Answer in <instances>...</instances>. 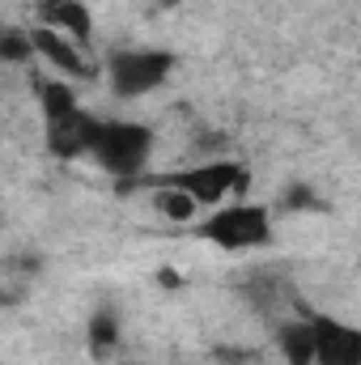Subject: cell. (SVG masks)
<instances>
[{"label":"cell","mask_w":361,"mask_h":365,"mask_svg":"<svg viewBox=\"0 0 361 365\" xmlns=\"http://www.w3.org/2000/svg\"><path fill=\"white\" fill-rule=\"evenodd\" d=\"M153 149H158V136H153L149 123H141V119H102L90 158L111 179L141 182L149 175Z\"/></svg>","instance_id":"6da1fadb"},{"label":"cell","mask_w":361,"mask_h":365,"mask_svg":"<svg viewBox=\"0 0 361 365\" xmlns=\"http://www.w3.org/2000/svg\"><path fill=\"white\" fill-rule=\"evenodd\" d=\"M272 208L268 204H255V200H234V204H221V208H208V217L195 225V238L225 251V255H238V251H260L272 242Z\"/></svg>","instance_id":"7a4b0ae2"},{"label":"cell","mask_w":361,"mask_h":365,"mask_svg":"<svg viewBox=\"0 0 361 365\" xmlns=\"http://www.w3.org/2000/svg\"><path fill=\"white\" fill-rule=\"evenodd\" d=\"M175 68L179 60L166 47H115L106 51V90L119 102H136L162 90Z\"/></svg>","instance_id":"3957f363"},{"label":"cell","mask_w":361,"mask_h":365,"mask_svg":"<svg viewBox=\"0 0 361 365\" xmlns=\"http://www.w3.org/2000/svg\"><path fill=\"white\" fill-rule=\"evenodd\" d=\"M141 182L145 187H183L187 195L200 200V208H221L230 195H243L251 187V166L247 162H234V158H208L200 166L171 170V175H158V179L145 175Z\"/></svg>","instance_id":"277c9868"},{"label":"cell","mask_w":361,"mask_h":365,"mask_svg":"<svg viewBox=\"0 0 361 365\" xmlns=\"http://www.w3.org/2000/svg\"><path fill=\"white\" fill-rule=\"evenodd\" d=\"M98 128H102V115H93V110H86V106H81L73 119H64V123H47V128H43L47 153L60 158V162L90 158L93 140H98Z\"/></svg>","instance_id":"5b68a950"},{"label":"cell","mask_w":361,"mask_h":365,"mask_svg":"<svg viewBox=\"0 0 361 365\" xmlns=\"http://www.w3.org/2000/svg\"><path fill=\"white\" fill-rule=\"evenodd\" d=\"M315 319V344L319 365H361V327L336 314H310Z\"/></svg>","instance_id":"8992f818"},{"label":"cell","mask_w":361,"mask_h":365,"mask_svg":"<svg viewBox=\"0 0 361 365\" xmlns=\"http://www.w3.org/2000/svg\"><path fill=\"white\" fill-rule=\"evenodd\" d=\"M34 17H39V26L56 30L81 47L93 43V13L86 0H34Z\"/></svg>","instance_id":"52a82bcc"},{"label":"cell","mask_w":361,"mask_h":365,"mask_svg":"<svg viewBox=\"0 0 361 365\" xmlns=\"http://www.w3.org/2000/svg\"><path fill=\"white\" fill-rule=\"evenodd\" d=\"M30 34H34V56L47 60L60 77H68V81H90L93 77V64L81 56V43H73V38H64L47 26H34Z\"/></svg>","instance_id":"ba28073f"},{"label":"cell","mask_w":361,"mask_h":365,"mask_svg":"<svg viewBox=\"0 0 361 365\" xmlns=\"http://www.w3.org/2000/svg\"><path fill=\"white\" fill-rule=\"evenodd\" d=\"M276 353L285 365H319V344H315V319L298 314L276 323Z\"/></svg>","instance_id":"9c48e42d"},{"label":"cell","mask_w":361,"mask_h":365,"mask_svg":"<svg viewBox=\"0 0 361 365\" xmlns=\"http://www.w3.org/2000/svg\"><path fill=\"white\" fill-rule=\"evenodd\" d=\"M34 98H39V110H43V128L47 123H64L81 110L77 90L68 77H34Z\"/></svg>","instance_id":"30bf717a"},{"label":"cell","mask_w":361,"mask_h":365,"mask_svg":"<svg viewBox=\"0 0 361 365\" xmlns=\"http://www.w3.org/2000/svg\"><path fill=\"white\" fill-rule=\"evenodd\" d=\"M149 208H153L162 221H175V225L200 217V200L187 195L183 187H149Z\"/></svg>","instance_id":"8fae6325"},{"label":"cell","mask_w":361,"mask_h":365,"mask_svg":"<svg viewBox=\"0 0 361 365\" xmlns=\"http://www.w3.org/2000/svg\"><path fill=\"white\" fill-rule=\"evenodd\" d=\"M119 336H123V327H119V310L115 306H98L90 314V327H86V344H90L93 357H106V353H115L119 349Z\"/></svg>","instance_id":"7c38bea8"},{"label":"cell","mask_w":361,"mask_h":365,"mask_svg":"<svg viewBox=\"0 0 361 365\" xmlns=\"http://www.w3.org/2000/svg\"><path fill=\"white\" fill-rule=\"evenodd\" d=\"M0 60L4 64H30L34 60V34L21 26H4L0 30Z\"/></svg>","instance_id":"4fadbf2b"},{"label":"cell","mask_w":361,"mask_h":365,"mask_svg":"<svg viewBox=\"0 0 361 365\" xmlns=\"http://www.w3.org/2000/svg\"><path fill=\"white\" fill-rule=\"evenodd\" d=\"M280 208H289V212H310V208H323V200L315 195V187H310V182H289V187H285Z\"/></svg>","instance_id":"5bb4252c"}]
</instances>
